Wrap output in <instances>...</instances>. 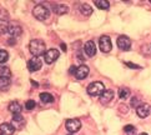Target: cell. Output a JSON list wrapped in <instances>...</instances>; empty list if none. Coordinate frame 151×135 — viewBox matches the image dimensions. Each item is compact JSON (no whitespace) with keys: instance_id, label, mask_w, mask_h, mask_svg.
Returning <instances> with one entry per match:
<instances>
[{"instance_id":"6","label":"cell","mask_w":151,"mask_h":135,"mask_svg":"<svg viewBox=\"0 0 151 135\" xmlns=\"http://www.w3.org/2000/svg\"><path fill=\"white\" fill-rule=\"evenodd\" d=\"M42 66V61L40 58H36V56H33L30 59V60L28 61V69L29 71L34 73V71H37V70H40Z\"/></svg>"},{"instance_id":"28","label":"cell","mask_w":151,"mask_h":135,"mask_svg":"<svg viewBox=\"0 0 151 135\" xmlns=\"http://www.w3.org/2000/svg\"><path fill=\"white\" fill-rule=\"evenodd\" d=\"M126 65H127L129 68H132V69H140L139 65H135V64H132V63H126Z\"/></svg>"},{"instance_id":"30","label":"cell","mask_w":151,"mask_h":135,"mask_svg":"<svg viewBox=\"0 0 151 135\" xmlns=\"http://www.w3.org/2000/svg\"><path fill=\"white\" fill-rule=\"evenodd\" d=\"M8 44H9V45H15V40H14V38H12V39H9V40H8Z\"/></svg>"},{"instance_id":"4","label":"cell","mask_w":151,"mask_h":135,"mask_svg":"<svg viewBox=\"0 0 151 135\" xmlns=\"http://www.w3.org/2000/svg\"><path fill=\"white\" fill-rule=\"evenodd\" d=\"M99 46L100 50L102 53H110L112 49V44H111V39L107 35H102L99 39Z\"/></svg>"},{"instance_id":"13","label":"cell","mask_w":151,"mask_h":135,"mask_svg":"<svg viewBox=\"0 0 151 135\" xmlns=\"http://www.w3.org/2000/svg\"><path fill=\"white\" fill-rule=\"evenodd\" d=\"M15 131V128L13 124L10 123H4L0 125V135H13Z\"/></svg>"},{"instance_id":"33","label":"cell","mask_w":151,"mask_h":135,"mask_svg":"<svg viewBox=\"0 0 151 135\" xmlns=\"http://www.w3.org/2000/svg\"><path fill=\"white\" fill-rule=\"evenodd\" d=\"M69 135H74V134H69Z\"/></svg>"},{"instance_id":"25","label":"cell","mask_w":151,"mask_h":135,"mask_svg":"<svg viewBox=\"0 0 151 135\" xmlns=\"http://www.w3.org/2000/svg\"><path fill=\"white\" fill-rule=\"evenodd\" d=\"M9 59V54L6 50H0V64H4Z\"/></svg>"},{"instance_id":"19","label":"cell","mask_w":151,"mask_h":135,"mask_svg":"<svg viewBox=\"0 0 151 135\" xmlns=\"http://www.w3.org/2000/svg\"><path fill=\"white\" fill-rule=\"evenodd\" d=\"M40 100L44 103V104H50L54 101V96L49 93H41L40 94Z\"/></svg>"},{"instance_id":"1","label":"cell","mask_w":151,"mask_h":135,"mask_svg":"<svg viewBox=\"0 0 151 135\" xmlns=\"http://www.w3.org/2000/svg\"><path fill=\"white\" fill-rule=\"evenodd\" d=\"M29 50L33 56H36V58H40L41 55H44L46 53L45 51V43L40 40V39H34L30 41L29 44Z\"/></svg>"},{"instance_id":"11","label":"cell","mask_w":151,"mask_h":135,"mask_svg":"<svg viewBox=\"0 0 151 135\" xmlns=\"http://www.w3.org/2000/svg\"><path fill=\"white\" fill-rule=\"evenodd\" d=\"M89 68L86 66V65H80L76 68V71H75V78L79 79V80H83L85 79L86 77L89 75Z\"/></svg>"},{"instance_id":"2","label":"cell","mask_w":151,"mask_h":135,"mask_svg":"<svg viewBox=\"0 0 151 135\" xmlns=\"http://www.w3.org/2000/svg\"><path fill=\"white\" fill-rule=\"evenodd\" d=\"M86 90H88V94L91 96H101L105 91V85L101 82H94L88 86Z\"/></svg>"},{"instance_id":"7","label":"cell","mask_w":151,"mask_h":135,"mask_svg":"<svg viewBox=\"0 0 151 135\" xmlns=\"http://www.w3.org/2000/svg\"><path fill=\"white\" fill-rule=\"evenodd\" d=\"M117 46L120 48L121 50H130L131 49V40L130 38H127L126 35H121L117 38Z\"/></svg>"},{"instance_id":"21","label":"cell","mask_w":151,"mask_h":135,"mask_svg":"<svg viewBox=\"0 0 151 135\" xmlns=\"http://www.w3.org/2000/svg\"><path fill=\"white\" fill-rule=\"evenodd\" d=\"M80 12H81L85 17H89V15L93 14V9H91L89 4H83L81 6H80Z\"/></svg>"},{"instance_id":"12","label":"cell","mask_w":151,"mask_h":135,"mask_svg":"<svg viewBox=\"0 0 151 135\" xmlns=\"http://www.w3.org/2000/svg\"><path fill=\"white\" fill-rule=\"evenodd\" d=\"M84 51H85V54L88 56H94L95 53H96V45H95V43L93 40L86 41L85 45H84Z\"/></svg>"},{"instance_id":"18","label":"cell","mask_w":151,"mask_h":135,"mask_svg":"<svg viewBox=\"0 0 151 135\" xmlns=\"http://www.w3.org/2000/svg\"><path fill=\"white\" fill-rule=\"evenodd\" d=\"M52 10H54V13H56L58 15H63V14H66L68 13V6H65V5H61V4H56V5H54L52 6Z\"/></svg>"},{"instance_id":"10","label":"cell","mask_w":151,"mask_h":135,"mask_svg":"<svg viewBox=\"0 0 151 135\" xmlns=\"http://www.w3.org/2000/svg\"><path fill=\"white\" fill-rule=\"evenodd\" d=\"M136 113H137V116L139 118H147L149 114L151 113V109H150V106L147 104H140L137 108H136Z\"/></svg>"},{"instance_id":"24","label":"cell","mask_w":151,"mask_h":135,"mask_svg":"<svg viewBox=\"0 0 151 135\" xmlns=\"http://www.w3.org/2000/svg\"><path fill=\"white\" fill-rule=\"evenodd\" d=\"M124 131L126 133V135H136V128L132 125H126L124 128Z\"/></svg>"},{"instance_id":"32","label":"cell","mask_w":151,"mask_h":135,"mask_svg":"<svg viewBox=\"0 0 151 135\" xmlns=\"http://www.w3.org/2000/svg\"><path fill=\"white\" fill-rule=\"evenodd\" d=\"M140 135H147L146 133H141V134H140Z\"/></svg>"},{"instance_id":"14","label":"cell","mask_w":151,"mask_h":135,"mask_svg":"<svg viewBox=\"0 0 151 135\" xmlns=\"http://www.w3.org/2000/svg\"><path fill=\"white\" fill-rule=\"evenodd\" d=\"M13 126L15 129H21L25 125V119L23 118L21 114H17V115H13Z\"/></svg>"},{"instance_id":"8","label":"cell","mask_w":151,"mask_h":135,"mask_svg":"<svg viewBox=\"0 0 151 135\" xmlns=\"http://www.w3.org/2000/svg\"><path fill=\"white\" fill-rule=\"evenodd\" d=\"M59 55H60V53H59L58 49H50V50H47V51L44 54L45 63H47V64H52L54 61H56V60H58Z\"/></svg>"},{"instance_id":"29","label":"cell","mask_w":151,"mask_h":135,"mask_svg":"<svg viewBox=\"0 0 151 135\" xmlns=\"http://www.w3.org/2000/svg\"><path fill=\"white\" fill-rule=\"evenodd\" d=\"M75 71H76V68H75V66H71V68L69 69V73L73 74V75H75Z\"/></svg>"},{"instance_id":"26","label":"cell","mask_w":151,"mask_h":135,"mask_svg":"<svg viewBox=\"0 0 151 135\" xmlns=\"http://www.w3.org/2000/svg\"><path fill=\"white\" fill-rule=\"evenodd\" d=\"M8 19H9V14L6 13V10H0V20L3 23H6Z\"/></svg>"},{"instance_id":"9","label":"cell","mask_w":151,"mask_h":135,"mask_svg":"<svg viewBox=\"0 0 151 135\" xmlns=\"http://www.w3.org/2000/svg\"><path fill=\"white\" fill-rule=\"evenodd\" d=\"M8 33L12 35V38H18L23 33V29H21V26L18 23H9Z\"/></svg>"},{"instance_id":"23","label":"cell","mask_w":151,"mask_h":135,"mask_svg":"<svg viewBox=\"0 0 151 135\" xmlns=\"http://www.w3.org/2000/svg\"><path fill=\"white\" fill-rule=\"evenodd\" d=\"M10 69L6 66H0V77H4V78H10Z\"/></svg>"},{"instance_id":"31","label":"cell","mask_w":151,"mask_h":135,"mask_svg":"<svg viewBox=\"0 0 151 135\" xmlns=\"http://www.w3.org/2000/svg\"><path fill=\"white\" fill-rule=\"evenodd\" d=\"M61 48H63V50H66V46H65V44H61Z\"/></svg>"},{"instance_id":"22","label":"cell","mask_w":151,"mask_h":135,"mask_svg":"<svg viewBox=\"0 0 151 135\" xmlns=\"http://www.w3.org/2000/svg\"><path fill=\"white\" fill-rule=\"evenodd\" d=\"M129 95H130V90H129L127 88H120L119 89V96H120V99H126Z\"/></svg>"},{"instance_id":"5","label":"cell","mask_w":151,"mask_h":135,"mask_svg":"<svg viewBox=\"0 0 151 135\" xmlns=\"http://www.w3.org/2000/svg\"><path fill=\"white\" fill-rule=\"evenodd\" d=\"M65 128L70 133H76L79 129L81 128V121H80L79 119H69L65 123Z\"/></svg>"},{"instance_id":"27","label":"cell","mask_w":151,"mask_h":135,"mask_svg":"<svg viewBox=\"0 0 151 135\" xmlns=\"http://www.w3.org/2000/svg\"><path fill=\"white\" fill-rule=\"evenodd\" d=\"M35 105H36V104H35L34 100H28V101L25 103V108H26L28 110H33L34 108H35Z\"/></svg>"},{"instance_id":"16","label":"cell","mask_w":151,"mask_h":135,"mask_svg":"<svg viewBox=\"0 0 151 135\" xmlns=\"http://www.w3.org/2000/svg\"><path fill=\"white\" fill-rule=\"evenodd\" d=\"M8 109L10 113H13V115H17V114H21V105L19 104L18 101H12L8 106Z\"/></svg>"},{"instance_id":"3","label":"cell","mask_w":151,"mask_h":135,"mask_svg":"<svg viewBox=\"0 0 151 135\" xmlns=\"http://www.w3.org/2000/svg\"><path fill=\"white\" fill-rule=\"evenodd\" d=\"M33 14L37 20L44 21V20H46L47 18H49L50 10L46 6H44V5H36V6L34 8V10H33Z\"/></svg>"},{"instance_id":"20","label":"cell","mask_w":151,"mask_h":135,"mask_svg":"<svg viewBox=\"0 0 151 135\" xmlns=\"http://www.w3.org/2000/svg\"><path fill=\"white\" fill-rule=\"evenodd\" d=\"M94 3H95L96 6L101 10H106V9L110 8V3L107 1V0H95Z\"/></svg>"},{"instance_id":"17","label":"cell","mask_w":151,"mask_h":135,"mask_svg":"<svg viewBox=\"0 0 151 135\" xmlns=\"http://www.w3.org/2000/svg\"><path fill=\"white\" fill-rule=\"evenodd\" d=\"M10 84H12L10 78L0 77V91H6L10 88Z\"/></svg>"},{"instance_id":"15","label":"cell","mask_w":151,"mask_h":135,"mask_svg":"<svg viewBox=\"0 0 151 135\" xmlns=\"http://www.w3.org/2000/svg\"><path fill=\"white\" fill-rule=\"evenodd\" d=\"M112 99H114V91L112 90H105L102 95L100 96V103L102 104H107V103H110Z\"/></svg>"}]
</instances>
